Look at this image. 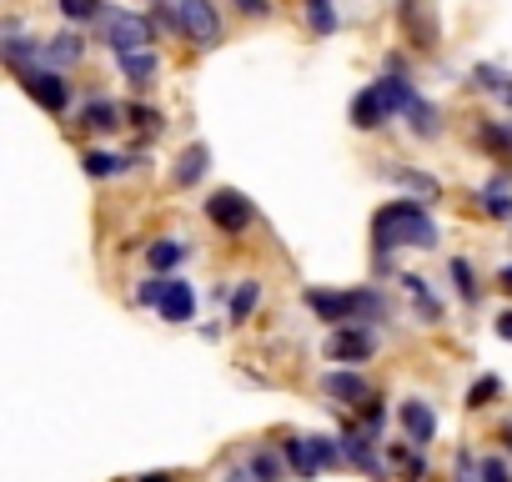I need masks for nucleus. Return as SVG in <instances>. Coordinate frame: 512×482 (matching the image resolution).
Segmentation results:
<instances>
[{
  "label": "nucleus",
  "instance_id": "obj_21",
  "mask_svg": "<svg viewBox=\"0 0 512 482\" xmlns=\"http://www.w3.org/2000/svg\"><path fill=\"white\" fill-rule=\"evenodd\" d=\"M81 161H86V176H96V181H106V176L126 171V161H121V156H111V151H86Z\"/></svg>",
  "mask_w": 512,
  "mask_h": 482
},
{
  "label": "nucleus",
  "instance_id": "obj_22",
  "mask_svg": "<svg viewBox=\"0 0 512 482\" xmlns=\"http://www.w3.org/2000/svg\"><path fill=\"white\" fill-rule=\"evenodd\" d=\"M307 21H312L317 36H332L337 31V6L332 0H307Z\"/></svg>",
  "mask_w": 512,
  "mask_h": 482
},
{
  "label": "nucleus",
  "instance_id": "obj_41",
  "mask_svg": "<svg viewBox=\"0 0 512 482\" xmlns=\"http://www.w3.org/2000/svg\"><path fill=\"white\" fill-rule=\"evenodd\" d=\"M502 287H507V292H512V267H502Z\"/></svg>",
  "mask_w": 512,
  "mask_h": 482
},
{
  "label": "nucleus",
  "instance_id": "obj_28",
  "mask_svg": "<svg viewBox=\"0 0 512 482\" xmlns=\"http://www.w3.org/2000/svg\"><path fill=\"white\" fill-rule=\"evenodd\" d=\"M101 6H96V0H61V16L66 21H91Z\"/></svg>",
  "mask_w": 512,
  "mask_h": 482
},
{
  "label": "nucleus",
  "instance_id": "obj_29",
  "mask_svg": "<svg viewBox=\"0 0 512 482\" xmlns=\"http://www.w3.org/2000/svg\"><path fill=\"white\" fill-rule=\"evenodd\" d=\"M126 121L141 126V131H156V126H161V111H151V106H126Z\"/></svg>",
  "mask_w": 512,
  "mask_h": 482
},
{
  "label": "nucleus",
  "instance_id": "obj_12",
  "mask_svg": "<svg viewBox=\"0 0 512 482\" xmlns=\"http://www.w3.org/2000/svg\"><path fill=\"white\" fill-rule=\"evenodd\" d=\"M382 121H392V111H387L382 91H377V86H367V91L352 101V126H357V131H377Z\"/></svg>",
  "mask_w": 512,
  "mask_h": 482
},
{
  "label": "nucleus",
  "instance_id": "obj_14",
  "mask_svg": "<svg viewBox=\"0 0 512 482\" xmlns=\"http://www.w3.org/2000/svg\"><path fill=\"white\" fill-rule=\"evenodd\" d=\"M206 166H211V151H206V146H186V151H181V166H176L171 176H176V186H196V181L206 176Z\"/></svg>",
  "mask_w": 512,
  "mask_h": 482
},
{
  "label": "nucleus",
  "instance_id": "obj_17",
  "mask_svg": "<svg viewBox=\"0 0 512 482\" xmlns=\"http://www.w3.org/2000/svg\"><path fill=\"white\" fill-rule=\"evenodd\" d=\"M477 201H482V211H487V216H497V221H512V191H507V181H502V176H497V181H487Z\"/></svg>",
  "mask_w": 512,
  "mask_h": 482
},
{
  "label": "nucleus",
  "instance_id": "obj_33",
  "mask_svg": "<svg viewBox=\"0 0 512 482\" xmlns=\"http://www.w3.org/2000/svg\"><path fill=\"white\" fill-rule=\"evenodd\" d=\"M251 472L262 477V482H277V457H272V452H262V457H251Z\"/></svg>",
  "mask_w": 512,
  "mask_h": 482
},
{
  "label": "nucleus",
  "instance_id": "obj_9",
  "mask_svg": "<svg viewBox=\"0 0 512 482\" xmlns=\"http://www.w3.org/2000/svg\"><path fill=\"white\" fill-rule=\"evenodd\" d=\"M156 312H161V322H191V312H196V292H191V282L166 277V292H161Z\"/></svg>",
  "mask_w": 512,
  "mask_h": 482
},
{
  "label": "nucleus",
  "instance_id": "obj_42",
  "mask_svg": "<svg viewBox=\"0 0 512 482\" xmlns=\"http://www.w3.org/2000/svg\"><path fill=\"white\" fill-rule=\"evenodd\" d=\"M502 437H507V447H512V427H507V432H502Z\"/></svg>",
  "mask_w": 512,
  "mask_h": 482
},
{
  "label": "nucleus",
  "instance_id": "obj_3",
  "mask_svg": "<svg viewBox=\"0 0 512 482\" xmlns=\"http://www.w3.org/2000/svg\"><path fill=\"white\" fill-rule=\"evenodd\" d=\"M377 352V337H372V327H337L332 337H327V357L332 362H347V367H362L367 357Z\"/></svg>",
  "mask_w": 512,
  "mask_h": 482
},
{
  "label": "nucleus",
  "instance_id": "obj_23",
  "mask_svg": "<svg viewBox=\"0 0 512 482\" xmlns=\"http://www.w3.org/2000/svg\"><path fill=\"white\" fill-rule=\"evenodd\" d=\"M146 257H151V267H156V272H171L176 262H186V247H181V241H156V247H151Z\"/></svg>",
  "mask_w": 512,
  "mask_h": 482
},
{
  "label": "nucleus",
  "instance_id": "obj_1",
  "mask_svg": "<svg viewBox=\"0 0 512 482\" xmlns=\"http://www.w3.org/2000/svg\"><path fill=\"white\" fill-rule=\"evenodd\" d=\"M372 247L377 257H387L392 247H417V252H432L437 247V221L417 206V201H392L372 216Z\"/></svg>",
  "mask_w": 512,
  "mask_h": 482
},
{
  "label": "nucleus",
  "instance_id": "obj_2",
  "mask_svg": "<svg viewBox=\"0 0 512 482\" xmlns=\"http://www.w3.org/2000/svg\"><path fill=\"white\" fill-rule=\"evenodd\" d=\"M307 307H312L322 322H332V327H357V317H362V292H322V287H312V292H307Z\"/></svg>",
  "mask_w": 512,
  "mask_h": 482
},
{
  "label": "nucleus",
  "instance_id": "obj_10",
  "mask_svg": "<svg viewBox=\"0 0 512 482\" xmlns=\"http://www.w3.org/2000/svg\"><path fill=\"white\" fill-rule=\"evenodd\" d=\"M322 392L337 397L342 407H362V402H372V387H367L362 372H327V377H322Z\"/></svg>",
  "mask_w": 512,
  "mask_h": 482
},
{
  "label": "nucleus",
  "instance_id": "obj_19",
  "mask_svg": "<svg viewBox=\"0 0 512 482\" xmlns=\"http://www.w3.org/2000/svg\"><path fill=\"white\" fill-rule=\"evenodd\" d=\"M402 287H407V292L417 297V307H422V317H427V322H437V317H442V302H437V297L427 292V282H422L417 272H402Z\"/></svg>",
  "mask_w": 512,
  "mask_h": 482
},
{
  "label": "nucleus",
  "instance_id": "obj_15",
  "mask_svg": "<svg viewBox=\"0 0 512 482\" xmlns=\"http://www.w3.org/2000/svg\"><path fill=\"white\" fill-rule=\"evenodd\" d=\"M282 447H287V462H292L302 477H317L322 457H317V442H312V437H287Z\"/></svg>",
  "mask_w": 512,
  "mask_h": 482
},
{
  "label": "nucleus",
  "instance_id": "obj_7",
  "mask_svg": "<svg viewBox=\"0 0 512 482\" xmlns=\"http://www.w3.org/2000/svg\"><path fill=\"white\" fill-rule=\"evenodd\" d=\"M397 21L407 26V36H412L417 51L437 46V21H432V6H427V0H397Z\"/></svg>",
  "mask_w": 512,
  "mask_h": 482
},
{
  "label": "nucleus",
  "instance_id": "obj_5",
  "mask_svg": "<svg viewBox=\"0 0 512 482\" xmlns=\"http://www.w3.org/2000/svg\"><path fill=\"white\" fill-rule=\"evenodd\" d=\"M176 16H181V31H186L196 46H216V41H221V21H216V11H211V0H181Z\"/></svg>",
  "mask_w": 512,
  "mask_h": 482
},
{
  "label": "nucleus",
  "instance_id": "obj_8",
  "mask_svg": "<svg viewBox=\"0 0 512 482\" xmlns=\"http://www.w3.org/2000/svg\"><path fill=\"white\" fill-rule=\"evenodd\" d=\"M26 91L46 106V111H66L71 106V86L61 71H26Z\"/></svg>",
  "mask_w": 512,
  "mask_h": 482
},
{
  "label": "nucleus",
  "instance_id": "obj_20",
  "mask_svg": "<svg viewBox=\"0 0 512 482\" xmlns=\"http://www.w3.org/2000/svg\"><path fill=\"white\" fill-rule=\"evenodd\" d=\"M121 71L136 81V86H151V76H156V56L151 51H136V56H121Z\"/></svg>",
  "mask_w": 512,
  "mask_h": 482
},
{
  "label": "nucleus",
  "instance_id": "obj_13",
  "mask_svg": "<svg viewBox=\"0 0 512 482\" xmlns=\"http://www.w3.org/2000/svg\"><path fill=\"white\" fill-rule=\"evenodd\" d=\"M121 116H126V106H116V101H86L81 106V126H91V131H116Z\"/></svg>",
  "mask_w": 512,
  "mask_h": 482
},
{
  "label": "nucleus",
  "instance_id": "obj_26",
  "mask_svg": "<svg viewBox=\"0 0 512 482\" xmlns=\"http://www.w3.org/2000/svg\"><path fill=\"white\" fill-rule=\"evenodd\" d=\"M452 282H457V297H462V302L472 307V302H477V282H472V267H467L462 257L452 262Z\"/></svg>",
  "mask_w": 512,
  "mask_h": 482
},
{
  "label": "nucleus",
  "instance_id": "obj_16",
  "mask_svg": "<svg viewBox=\"0 0 512 482\" xmlns=\"http://www.w3.org/2000/svg\"><path fill=\"white\" fill-rule=\"evenodd\" d=\"M31 56H46V46L41 41H31V36H21L16 26H6V61L16 66V71H26V61Z\"/></svg>",
  "mask_w": 512,
  "mask_h": 482
},
{
  "label": "nucleus",
  "instance_id": "obj_39",
  "mask_svg": "<svg viewBox=\"0 0 512 482\" xmlns=\"http://www.w3.org/2000/svg\"><path fill=\"white\" fill-rule=\"evenodd\" d=\"M497 337H502V342H512V312H502V317H497Z\"/></svg>",
  "mask_w": 512,
  "mask_h": 482
},
{
  "label": "nucleus",
  "instance_id": "obj_4",
  "mask_svg": "<svg viewBox=\"0 0 512 482\" xmlns=\"http://www.w3.org/2000/svg\"><path fill=\"white\" fill-rule=\"evenodd\" d=\"M106 26H111V51H116V61L151 46V26H146L141 16H131V11H111Z\"/></svg>",
  "mask_w": 512,
  "mask_h": 482
},
{
  "label": "nucleus",
  "instance_id": "obj_34",
  "mask_svg": "<svg viewBox=\"0 0 512 482\" xmlns=\"http://www.w3.org/2000/svg\"><path fill=\"white\" fill-rule=\"evenodd\" d=\"M392 176H397V181H407V186H417V191H432V186H437V181H432V176H422V171H392Z\"/></svg>",
  "mask_w": 512,
  "mask_h": 482
},
{
  "label": "nucleus",
  "instance_id": "obj_36",
  "mask_svg": "<svg viewBox=\"0 0 512 482\" xmlns=\"http://www.w3.org/2000/svg\"><path fill=\"white\" fill-rule=\"evenodd\" d=\"M236 11H246V16H272L267 0H236Z\"/></svg>",
  "mask_w": 512,
  "mask_h": 482
},
{
  "label": "nucleus",
  "instance_id": "obj_40",
  "mask_svg": "<svg viewBox=\"0 0 512 482\" xmlns=\"http://www.w3.org/2000/svg\"><path fill=\"white\" fill-rule=\"evenodd\" d=\"M136 482H176L171 472H146V477H136Z\"/></svg>",
  "mask_w": 512,
  "mask_h": 482
},
{
  "label": "nucleus",
  "instance_id": "obj_24",
  "mask_svg": "<svg viewBox=\"0 0 512 482\" xmlns=\"http://www.w3.org/2000/svg\"><path fill=\"white\" fill-rule=\"evenodd\" d=\"M81 41L76 36H56V41H46V61H56V66H71V61H81Z\"/></svg>",
  "mask_w": 512,
  "mask_h": 482
},
{
  "label": "nucleus",
  "instance_id": "obj_18",
  "mask_svg": "<svg viewBox=\"0 0 512 482\" xmlns=\"http://www.w3.org/2000/svg\"><path fill=\"white\" fill-rule=\"evenodd\" d=\"M407 126H412V131H417L422 141H432V136L442 131V126H437V111H432V106H427L422 96H417V101L407 106Z\"/></svg>",
  "mask_w": 512,
  "mask_h": 482
},
{
  "label": "nucleus",
  "instance_id": "obj_38",
  "mask_svg": "<svg viewBox=\"0 0 512 482\" xmlns=\"http://www.w3.org/2000/svg\"><path fill=\"white\" fill-rule=\"evenodd\" d=\"M226 482H262V477H256L251 467H231V472H226Z\"/></svg>",
  "mask_w": 512,
  "mask_h": 482
},
{
  "label": "nucleus",
  "instance_id": "obj_27",
  "mask_svg": "<svg viewBox=\"0 0 512 482\" xmlns=\"http://www.w3.org/2000/svg\"><path fill=\"white\" fill-rule=\"evenodd\" d=\"M477 482H512V472H507V462H502V457H482Z\"/></svg>",
  "mask_w": 512,
  "mask_h": 482
},
{
  "label": "nucleus",
  "instance_id": "obj_25",
  "mask_svg": "<svg viewBox=\"0 0 512 482\" xmlns=\"http://www.w3.org/2000/svg\"><path fill=\"white\" fill-rule=\"evenodd\" d=\"M256 297H262V287H256V282H241L236 297H231V322H246V317L256 312Z\"/></svg>",
  "mask_w": 512,
  "mask_h": 482
},
{
  "label": "nucleus",
  "instance_id": "obj_31",
  "mask_svg": "<svg viewBox=\"0 0 512 482\" xmlns=\"http://www.w3.org/2000/svg\"><path fill=\"white\" fill-rule=\"evenodd\" d=\"M161 292H166V277H151V282H141V292H136V302H146V307H156V302H161Z\"/></svg>",
  "mask_w": 512,
  "mask_h": 482
},
{
  "label": "nucleus",
  "instance_id": "obj_30",
  "mask_svg": "<svg viewBox=\"0 0 512 482\" xmlns=\"http://www.w3.org/2000/svg\"><path fill=\"white\" fill-rule=\"evenodd\" d=\"M487 397H497V377H482V382L467 392V407H487Z\"/></svg>",
  "mask_w": 512,
  "mask_h": 482
},
{
  "label": "nucleus",
  "instance_id": "obj_11",
  "mask_svg": "<svg viewBox=\"0 0 512 482\" xmlns=\"http://www.w3.org/2000/svg\"><path fill=\"white\" fill-rule=\"evenodd\" d=\"M397 417H402V432H407V442H412V447H427V442L437 437V417H432V407H427V402L407 397Z\"/></svg>",
  "mask_w": 512,
  "mask_h": 482
},
{
  "label": "nucleus",
  "instance_id": "obj_32",
  "mask_svg": "<svg viewBox=\"0 0 512 482\" xmlns=\"http://www.w3.org/2000/svg\"><path fill=\"white\" fill-rule=\"evenodd\" d=\"M317 442V457H322V467H337L342 462V447L332 442V437H312Z\"/></svg>",
  "mask_w": 512,
  "mask_h": 482
},
{
  "label": "nucleus",
  "instance_id": "obj_6",
  "mask_svg": "<svg viewBox=\"0 0 512 482\" xmlns=\"http://www.w3.org/2000/svg\"><path fill=\"white\" fill-rule=\"evenodd\" d=\"M206 216H211L226 236H236V231H246V221H251V201H246L241 191H211Z\"/></svg>",
  "mask_w": 512,
  "mask_h": 482
},
{
  "label": "nucleus",
  "instance_id": "obj_35",
  "mask_svg": "<svg viewBox=\"0 0 512 482\" xmlns=\"http://www.w3.org/2000/svg\"><path fill=\"white\" fill-rule=\"evenodd\" d=\"M482 136H487V141H492L497 151H507V146H512V136H507L502 126H482Z\"/></svg>",
  "mask_w": 512,
  "mask_h": 482
},
{
  "label": "nucleus",
  "instance_id": "obj_37",
  "mask_svg": "<svg viewBox=\"0 0 512 482\" xmlns=\"http://www.w3.org/2000/svg\"><path fill=\"white\" fill-rule=\"evenodd\" d=\"M457 482H477L472 477V452H457Z\"/></svg>",
  "mask_w": 512,
  "mask_h": 482
}]
</instances>
